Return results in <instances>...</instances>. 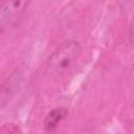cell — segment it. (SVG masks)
Instances as JSON below:
<instances>
[{
	"label": "cell",
	"instance_id": "cell-1",
	"mask_svg": "<svg viewBox=\"0 0 134 134\" xmlns=\"http://www.w3.org/2000/svg\"><path fill=\"white\" fill-rule=\"evenodd\" d=\"M82 54V46L77 41L63 42L47 59L46 70L51 76H62L68 73Z\"/></svg>",
	"mask_w": 134,
	"mask_h": 134
},
{
	"label": "cell",
	"instance_id": "cell-2",
	"mask_svg": "<svg viewBox=\"0 0 134 134\" xmlns=\"http://www.w3.org/2000/svg\"><path fill=\"white\" fill-rule=\"evenodd\" d=\"M24 82V70L22 68H16L8 77L0 84V110L4 109L16 94L20 91Z\"/></svg>",
	"mask_w": 134,
	"mask_h": 134
},
{
	"label": "cell",
	"instance_id": "cell-3",
	"mask_svg": "<svg viewBox=\"0 0 134 134\" xmlns=\"http://www.w3.org/2000/svg\"><path fill=\"white\" fill-rule=\"evenodd\" d=\"M27 2L23 1H9L0 4V29L6 26L15 16H17L26 6Z\"/></svg>",
	"mask_w": 134,
	"mask_h": 134
},
{
	"label": "cell",
	"instance_id": "cell-4",
	"mask_svg": "<svg viewBox=\"0 0 134 134\" xmlns=\"http://www.w3.org/2000/svg\"><path fill=\"white\" fill-rule=\"evenodd\" d=\"M68 116V110L66 108L60 107L54 108L50 112L47 113V115L44 118L43 121V128L46 132H53L57 130L58 126L67 118Z\"/></svg>",
	"mask_w": 134,
	"mask_h": 134
},
{
	"label": "cell",
	"instance_id": "cell-5",
	"mask_svg": "<svg viewBox=\"0 0 134 134\" xmlns=\"http://www.w3.org/2000/svg\"><path fill=\"white\" fill-rule=\"evenodd\" d=\"M0 134H22L21 129L14 122H6L1 126Z\"/></svg>",
	"mask_w": 134,
	"mask_h": 134
}]
</instances>
